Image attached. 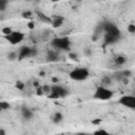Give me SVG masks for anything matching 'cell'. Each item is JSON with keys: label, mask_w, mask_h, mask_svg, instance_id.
<instances>
[{"label": "cell", "mask_w": 135, "mask_h": 135, "mask_svg": "<svg viewBox=\"0 0 135 135\" xmlns=\"http://www.w3.org/2000/svg\"><path fill=\"white\" fill-rule=\"evenodd\" d=\"M22 17H23V18H32V17H33V13H32L31 11L23 12V13H22Z\"/></svg>", "instance_id": "cell-21"}, {"label": "cell", "mask_w": 135, "mask_h": 135, "mask_svg": "<svg viewBox=\"0 0 135 135\" xmlns=\"http://www.w3.org/2000/svg\"><path fill=\"white\" fill-rule=\"evenodd\" d=\"M15 86H16V89H18V90L23 91L24 88H25V84H24L23 81H21V80H17V81L15 82Z\"/></svg>", "instance_id": "cell-17"}, {"label": "cell", "mask_w": 135, "mask_h": 135, "mask_svg": "<svg viewBox=\"0 0 135 135\" xmlns=\"http://www.w3.org/2000/svg\"><path fill=\"white\" fill-rule=\"evenodd\" d=\"M4 38L6 39V41L13 45L20 43L23 39H24V34L20 31H12L8 35H5Z\"/></svg>", "instance_id": "cell-6"}, {"label": "cell", "mask_w": 135, "mask_h": 135, "mask_svg": "<svg viewBox=\"0 0 135 135\" xmlns=\"http://www.w3.org/2000/svg\"><path fill=\"white\" fill-rule=\"evenodd\" d=\"M47 59L50 60V61H58L59 60V55H58V52H57V50L56 51H49L47 52Z\"/></svg>", "instance_id": "cell-13"}, {"label": "cell", "mask_w": 135, "mask_h": 135, "mask_svg": "<svg viewBox=\"0 0 135 135\" xmlns=\"http://www.w3.org/2000/svg\"><path fill=\"white\" fill-rule=\"evenodd\" d=\"M94 134H96V135H99V134H109V132L107 131V130H104V129H98V130H96L95 132H94Z\"/></svg>", "instance_id": "cell-23"}, {"label": "cell", "mask_w": 135, "mask_h": 135, "mask_svg": "<svg viewBox=\"0 0 135 135\" xmlns=\"http://www.w3.org/2000/svg\"><path fill=\"white\" fill-rule=\"evenodd\" d=\"M62 120H63V115H62L61 112H55V113L53 114V116H52V121H53L54 123L59 124L60 122H62Z\"/></svg>", "instance_id": "cell-12"}, {"label": "cell", "mask_w": 135, "mask_h": 135, "mask_svg": "<svg viewBox=\"0 0 135 135\" xmlns=\"http://www.w3.org/2000/svg\"><path fill=\"white\" fill-rule=\"evenodd\" d=\"M0 109L1 111H6L11 109V104L7 101H0Z\"/></svg>", "instance_id": "cell-16"}, {"label": "cell", "mask_w": 135, "mask_h": 135, "mask_svg": "<svg viewBox=\"0 0 135 135\" xmlns=\"http://www.w3.org/2000/svg\"><path fill=\"white\" fill-rule=\"evenodd\" d=\"M24 1H27V2H30V1H33V0H24Z\"/></svg>", "instance_id": "cell-29"}, {"label": "cell", "mask_w": 135, "mask_h": 135, "mask_svg": "<svg viewBox=\"0 0 135 135\" xmlns=\"http://www.w3.org/2000/svg\"><path fill=\"white\" fill-rule=\"evenodd\" d=\"M51 45L57 51H70L71 40L69 37H55L51 40Z\"/></svg>", "instance_id": "cell-3"}, {"label": "cell", "mask_w": 135, "mask_h": 135, "mask_svg": "<svg viewBox=\"0 0 135 135\" xmlns=\"http://www.w3.org/2000/svg\"><path fill=\"white\" fill-rule=\"evenodd\" d=\"M28 27H30V28H33V27H34V23H33V22H30V23H28Z\"/></svg>", "instance_id": "cell-27"}, {"label": "cell", "mask_w": 135, "mask_h": 135, "mask_svg": "<svg viewBox=\"0 0 135 135\" xmlns=\"http://www.w3.org/2000/svg\"><path fill=\"white\" fill-rule=\"evenodd\" d=\"M18 54H19V60H23L26 58H31L37 55V50L27 45H23L18 50Z\"/></svg>", "instance_id": "cell-7"}, {"label": "cell", "mask_w": 135, "mask_h": 135, "mask_svg": "<svg viewBox=\"0 0 135 135\" xmlns=\"http://www.w3.org/2000/svg\"><path fill=\"white\" fill-rule=\"evenodd\" d=\"M36 15L38 17V19L40 21H42L43 23H51L52 24V21H53V18L49 17L47 15H45L43 12H40V11H37L36 12Z\"/></svg>", "instance_id": "cell-10"}, {"label": "cell", "mask_w": 135, "mask_h": 135, "mask_svg": "<svg viewBox=\"0 0 135 135\" xmlns=\"http://www.w3.org/2000/svg\"><path fill=\"white\" fill-rule=\"evenodd\" d=\"M127 30H128V32L129 33H131V34H135V24H129L128 25V27H127Z\"/></svg>", "instance_id": "cell-20"}, {"label": "cell", "mask_w": 135, "mask_h": 135, "mask_svg": "<svg viewBox=\"0 0 135 135\" xmlns=\"http://www.w3.org/2000/svg\"><path fill=\"white\" fill-rule=\"evenodd\" d=\"M5 134H6L5 130L3 128H0V135H5Z\"/></svg>", "instance_id": "cell-26"}, {"label": "cell", "mask_w": 135, "mask_h": 135, "mask_svg": "<svg viewBox=\"0 0 135 135\" xmlns=\"http://www.w3.org/2000/svg\"><path fill=\"white\" fill-rule=\"evenodd\" d=\"M52 1H54V2H57V1H61V0H52Z\"/></svg>", "instance_id": "cell-28"}, {"label": "cell", "mask_w": 135, "mask_h": 135, "mask_svg": "<svg viewBox=\"0 0 135 135\" xmlns=\"http://www.w3.org/2000/svg\"><path fill=\"white\" fill-rule=\"evenodd\" d=\"M63 21H64V19H63V17H61V16L54 17V18H53V21H52V25H53V27H59V26L62 25Z\"/></svg>", "instance_id": "cell-14"}, {"label": "cell", "mask_w": 135, "mask_h": 135, "mask_svg": "<svg viewBox=\"0 0 135 135\" xmlns=\"http://www.w3.org/2000/svg\"><path fill=\"white\" fill-rule=\"evenodd\" d=\"M41 86H42V90H43V93H44V94H50V93H51V85L43 84V85H41Z\"/></svg>", "instance_id": "cell-19"}, {"label": "cell", "mask_w": 135, "mask_h": 135, "mask_svg": "<svg viewBox=\"0 0 135 135\" xmlns=\"http://www.w3.org/2000/svg\"><path fill=\"white\" fill-rule=\"evenodd\" d=\"M118 103L127 109L135 110V95H122L118 99Z\"/></svg>", "instance_id": "cell-8"}, {"label": "cell", "mask_w": 135, "mask_h": 135, "mask_svg": "<svg viewBox=\"0 0 135 135\" xmlns=\"http://www.w3.org/2000/svg\"><path fill=\"white\" fill-rule=\"evenodd\" d=\"M69 76L74 81H84L90 77V71L88 68H75L70 73Z\"/></svg>", "instance_id": "cell-4"}, {"label": "cell", "mask_w": 135, "mask_h": 135, "mask_svg": "<svg viewBox=\"0 0 135 135\" xmlns=\"http://www.w3.org/2000/svg\"><path fill=\"white\" fill-rule=\"evenodd\" d=\"M12 31H13V30H12L11 27H8V26H6V27H3V28H2V33L4 34V36H5V35H8Z\"/></svg>", "instance_id": "cell-24"}, {"label": "cell", "mask_w": 135, "mask_h": 135, "mask_svg": "<svg viewBox=\"0 0 135 135\" xmlns=\"http://www.w3.org/2000/svg\"><path fill=\"white\" fill-rule=\"evenodd\" d=\"M7 59L9 61H15V60H19V54H18V51H11L8 52L7 54Z\"/></svg>", "instance_id": "cell-15"}, {"label": "cell", "mask_w": 135, "mask_h": 135, "mask_svg": "<svg viewBox=\"0 0 135 135\" xmlns=\"http://www.w3.org/2000/svg\"><path fill=\"white\" fill-rule=\"evenodd\" d=\"M69 57H70L72 60H77V59H78V56H77L75 53H70V54H69Z\"/></svg>", "instance_id": "cell-25"}, {"label": "cell", "mask_w": 135, "mask_h": 135, "mask_svg": "<svg viewBox=\"0 0 135 135\" xmlns=\"http://www.w3.org/2000/svg\"><path fill=\"white\" fill-rule=\"evenodd\" d=\"M127 60H128V58H127L126 56H123V55H117V56L114 58V63H115L117 66H122V65L126 64Z\"/></svg>", "instance_id": "cell-11"}, {"label": "cell", "mask_w": 135, "mask_h": 135, "mask_svg": "<svg viewBox=\"0 0 135 135\" xmlns=\"http://www.w3.org/2000/svg\"><path fill=\"white\" fill-rule=\"evenodd\" d=\"M103 30H104V35H103V40L107 44H114L119 41L121 38V32L120 30L112 22L110 21H103Z\"/></svg>", "instance_id": "cell-1"}, {"label": "cell", "mask_w": 135, "mask_h": 135, "mask_svg": "<svg viewBox=\"0 0 135 135\" xmlns=\"http://www.w3.org/2000/svg\"><path fill=\"white\" fill-rule=\"evenodd\" d=\"M111 81H112V80H111V78H110V77H104V78L102 79V84L108 86V85H110V84H111Z\"/></svg>", "instance_id": "cell-22"}, {"label": "cell", "mask_w": 135, "mask_h": 135, "mask_svg": "<svg viewBox=\"0 0 135 135\" xmlns=\"http://www.w3.org/2000/svg\"><path fill=\"white\" fill-rule=\"evenodd\" d=\"M69 94V90L59 83L51 85V93L49 94L50 98H63Z\"/></svg>", "instance_id": "cell-5"}, {"label": "cell", "mask_w": 135, "mask_h": 135, "mask_svg": "<svg viewBox=\"0 0 135 135\" xmlns=\"http://www.w3.org/2000/svg\"><path fill=\"white\" fill-rule=\"evenodd\" d=\"M113 96H114V91L103 84L97 85L93 93V98L96 100H101V101L110 100L113 98Z\"/></svg>", "instance_id": "cell-2"}, {"label": "cell", "mask_w": 135, "mask_h": 135, "mask_svg": "<svg viewBox=\"0 0 135 135\" xmlns=\"http://www.w3.org/2000/svg\"><path fill=\"white\" fill-rule=\"evenodd\" d=\"M21 115H22V117H23L25 120H31V119L33 118V116H34V112H33L32 109H30V108L23 105V107L21 108Z\"/></svg>", "instance_id": "cell-9"}, {"label": "cell", "mask_w": 135, "mask_h": 135, "mask_svg": "<svg viewBox=\"0 0 135 135\" xmlns=\"http://www.w3.org/2000/svg\"><path fill=\"white\" fill-rule=\"evenodd\" d=\"M8 3V0H0V11L4 12L6 8V5Z\"/></svg>", "instance_id": "cell-18"}]
</instances>
